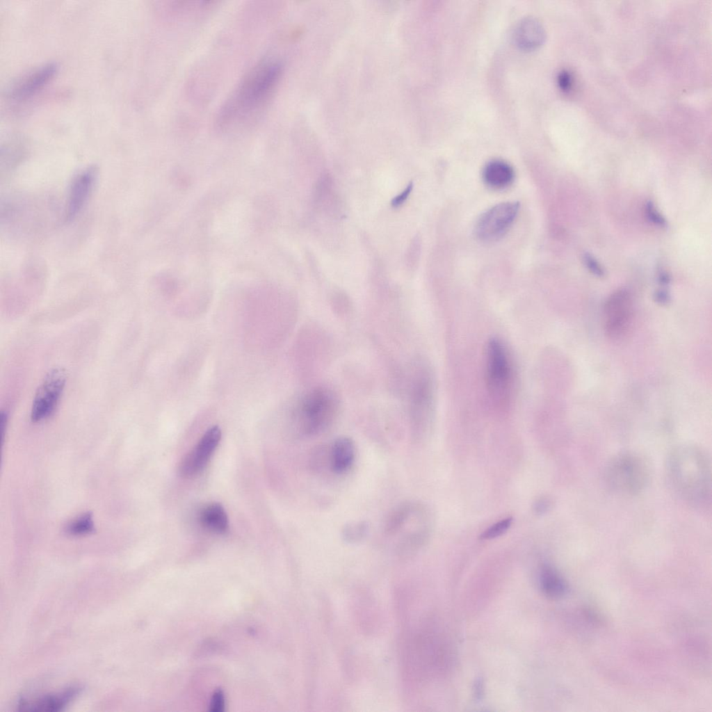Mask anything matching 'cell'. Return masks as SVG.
<instances>
[{"label": "cell", "mask_w": 712, "mask_h": 712, "mask_svg": "<svg viewBox=\"0 0 712 712\" xmlns=\"http://www.w3.org/2000/svg\"><path fill=\"white\" fill-rule=\"evenodd\" d=\"M281 65L265 60L254 66L238 85L220 108L216 124L220 130L243 125L264 109L280 77Z\"/></svg>", "instance_id": "cell-1"}, {"label": "cell", "mask_w": 712, "mask_h": 712, "mask_svg": "<svg viewBox=\"0 0 712 712\" xmlns=\"http://www.w3.org/2000/svg\"><path fill=\"white\" fill-rule=\"evenodd\" d=\"M665 475L674 494L686 503L697 508L710 504L711 461L700 446L682 444L672 448L666 459Z\"/></svg>", "instance_id": "cell-2"}, {"label": "cell", "mask_w": 712, "mask_h": 712, "mask_svg": "<svg viewBox=\"0 0 712 712\" xmlns=\"http://www.w3.org/2000/svg\"><path fill=\"white\" fill-rule=\"evenodd\" d=\"M432 519L429 509L419 502H406L393 510L386 519L384 531L401 555L412 553L429 539Z\"/></svg>", "instance_id": "cell-3"}, {"label": "cell", "mask_w": 712, "mask_h": 712, "mask_svg": "<svg viewBox=\"0 0 712 712\" xmlns=\"http://www.w3.org/2000/svg\"><path fill=\"white\" fill-rule=\"evenodd\" d=\"M606 485L612 490L624 495H636L648 485L651 469L644 456L633 451H623L614 455L604 470Z\"/></svg>", "instance_id": "cell-4"}, {"label": "cell", "mask_w": 712, "mask_h": 712, "mask_svg": "<svg viewBox=\"0 0 712 712\" xmlns=\"http://www.w3.org/2000/svg\"><path fill=\"white\" fill-rule=\"evenodd\" d=\"M436 385L430 365L420 361L415 366L410 387V412L413 432L423 437L430 430L435 414Z\"/></svg>", "instance_id": "cell-5"}, {"label": "cell", "mask_w": 712, "mask_h": 712, "mask_svg": "<svg viewBox=\"0 0 712 712\" xmlns=\"http://www.w3.org/2000/svg\"><path fill=\"white\" fill-rule=\"evenodd\" d=\"M485 383L492 403L499 408L508 406L513 387L512 365L507 347L496 337L486 346Z\"/></svg>", "instance_id": "cell-6"}, {"label": "cell", "mask_w": 712, "mask_h": 712, "mask_svg": "<svg viewBox=\"0 0 712 712\" xmlns=\"http://www.w3.org/2000/svg\"><path fill=\"white\" fill-rule=\"evenodd\" d=\"M338 409L334 392L317 387L305 395L295 412V423L299 432L313 436L323 432L333 421Z\"/></svg>", "instance_id": "cell-7"}, {"label": "cell", "mask_w": 712, "mask_h": 712, "mask_svg": "<svg viewBox=\"0 0 712 712\" xmlns=\"http://www.w3.org/2000/svg\"><path fill=\"white\" fill-rule=\"evenodd\" d=\"M604 330L613 341H621L631 332L634 322V307L631 293L619 289L606 300L604 307Z\"/></svg>", "instance_id": "cell-8"}, {"label": "cell", "mask_w": 712, "mask_h": 712, "mask_svg": "<svg viewBox=\"0 0 712 712\" xmlns=\"http://www.w3.org/2000/svg\"><path fill=\"white\" fill-rule=\"evenodd\" d=\"M66 381V371L61 367L52 368L46 373L33 399L31 410L33 422L47 419L55 412Z\"/></svg>", "instance_id": "cell-9"}, {"label": "cell", "mask_w": 712, "mask_h": 712, "mask_svg": "<svg viewBox=\"0 0 712 712\" xmlns=\"http://www.w3.org/2000/svg\"><path fill=\"white\" fill-rule=\"evenodd\" d=\"M519 202H505L494 205L479 217L474 233L482 242H494L508 231L519 210Z\"/></svg>", "instance_id": "cell-10"}, {"label": "cell", "mask_w": 712, "mask_h": 712, "mask_svg": "<svg viewBox=\"0 0 712 712\" xmlns=\"http://www.w3.org/2000/svg\"><path fill=\"white\" fill-rule=\"evenodd\" d=\"M220 438L221 431L218 426L208 429L181 460L179 467L180 475L189 478L201 472L207 466Z\"/></svg>", "instance_id": "cell-11"}, {"label": "cell", "mask_w": 712, "mask_h": 712, "mask_svg": "<svg viewBox=\"0 0 712 712\" xmlns=\"http://www.w3.org/2000/svg\"><path fill=\"white\" fill-rule=\"evenodd\" d=\"M97 168L89 166L79 172L72 179L67 196L65 219L71 221L81 211L95 186Z\"/></svg>", "instance_id": "cell-12"}, {"label": "cell", "mask_w": 712, "mask_h": 712, "mask_svg": "<svg viewBox=\"0 0 712 712\" xmlns=\"http://www.w3.org/2000/svg\"><path fill=\"white\" fill-rule=\"evenodd\" d=\"M81 688L69 687L60 692L44 695L32 700L22 699L18 702L19 711L31 712H54L65 708L79 695Z\"/></svg>", "instance_id": "cell-13"}, {"label": "cell", "mask_w": 712, "mask_h": 712, "mask_svg": "<svg viewBox=\"0 0 712 712\" xmlns=\"http://www.w3.org/2000/svg\"><path fill=\"white\" fill-rule=\"evenodd\" d=\"M57 70L58 66L55 63H48L39 67L15 83L10 91V97L21 99L32 95L48 83Z\"/></svg>", "instance_id": "cell-14"}, {"label": "cell", "mask_w": 712, "mask_h": 712, "mask_svg": "<svg viewBox=\"0 0 712 712\" xmlns=\"http://www.w3.org/2000/svg\"><path fill=\"white\" fill-rule=\"evenodd\" d=\"M355 455V445L350 438H337L332 444L329 452L331 470L337 474L346 473L353 465Z\"/></svg>", "instance_id": "cell-15"}, {"label": "cell", "mask_w": 712, "mask_h": 712, "mask_svg": "<svg viewBox=\"0 0 712 712\" xmlns=\"http://www.w3.org/2000/svg\"><path fill=\"white\" fill-rule=\"evenodd\" d=\"M515 176L513 168L501 159H493L487 162L482 172L483 182L493 190L508 188L514 181Z\"/></svg>", "instance_id": "cell-16"}, {"label": "cell", "mask_w": 712, "mask_h": 712, "mask_svg": "<svg viewBox=\"0 0 712 712\" xmlns=\"http://www.w3.org/2000/svg\"><path fill=\"white\" fill-rule=\"evenodd\" d=\"M545 35L541 24L533 18H526L515 28L514 40L517 45L525 50H532L540 46Z\"/></svg>", "instance_id": "cell-17"}, {"label": "cell", "mask_w": 712, "mask_h": 712, "mask_svg": "<svg viewBox=\"0 0 712 712\" xmlns=\"http://www.w3.org/2000/svg\"><path fill=\"white\" fill-rule=\"evenodd\" d=\"M198 520L202 528L213 533L224 534L229 528L227 513L218 503L204 506L199 513Z\"/></svg>", "instance_id": "cell-18"}, {"label": "cell", "mask_w": 712, "mask_h": 712, "mask_svg": "<svg viewBox=\"0 0 712 712\" xmlns=\"http://www.w3.org/2000/svg\"><path fill=\"white\" fill-rule=\"evenodd\" d=\"M540 585L544 594L560 598L566 594L567 587L564 579L552 567H544L540 574Z\"/></svg>", "instance_id": "cell-19"}, {"label": "cell", "mask_w": 712, "mask_h": 712, "mask_svg": "<svg viewBox=\"0 0 712 712\" xmlns=\"http://www.w3.org/2000/svg\"><path fill=\"white\" fill-rule=\"evenodd\" d=\"M65 532L72 536H81L90 534L95 531L92 515L86 512L71 521L65 529Z\"/></svg>", "instance_id": "cell-20"}, {"label": "cell", "mask_w": 712, "mask_h": 712, "mask_svg": "<svg viewBox=\"0 0 712 712\" xmlns=\"http://www.w3.org/2000/svg\"><path fill=\"white\" fill-rule=\"evenodd\" d=\"M369 526L366 521L352 522L346 525L343 529V537L348 542H357L363 540L367 535Z\"/></svg>", "instance_id": "cell-21"}, {"label": "cell", "mask_w": 712, "mask_h": 712, "mask_svg": "<svg viewBox=\"0 0 712 712\" xmlns=\"http://www.w3.org/2000/svg\"><path fill=\"white\" fill-rule=\"evenodd\" d=\"M512 522L511 517H507L496 522L483 531L480 535V539L492 540L503 535L510 528Z\"/></svg>", "instance_id": "cell-22"}, {"label": "cell", "mask_w": 712, "mask_h": 712, "mask_svg": "<svg viewBox=\"0 0 712 712\" xmlns=\"http://www.w3.org/2000/svg\"><path fill=\"white\" fill-rule=\"evenodd\" d=\"M645 214L647 219L655 225L661 227L666 226V221L656 209L654 204L649 201L645 205Z\"/></svg>", "instance_id": "cell-23"}, {"label": "cell", "mask_w": 712, "mask_h": 712, "mask_svg": "<svg viewBox=\"0 0 712 712\" xmlns=\"http://www.w3.org/2000/svg\"><path fill=\"white\" fill-rule=\"evenodd\" d=\"M583 260L587 268L594 275L602 277L604 275V269L599 263L590 254L586 253L583 256Z\"/></svg>", "instance_id": "cell-24"}, {"label": "cell", "mask_w": 712, "mask_h": 712, "mask_svg": "<svg viewBox=\"0 0 712 712\" xmlns=\"http://www.w3.org/2000/svg\"><path fill=\"white\" fill-rule=\"evenodd\" d=\"M552 501L549 498L541 497L535 501L533 510L537 515H544L551 508Z\"/></svg>", "instance_id": "cell-25"}, {"label": "cell", "mask_w": 712, "mask_h": 712, "mask_svg": "<svg viewBox=\"0 0 712 712\" xmlns=\"http://www.w3.org/2000/svg\"><path fill=\"white\" fill-rule=\"evenodd\" d=\"M413 188V183L411 181L404 191L391 200V206L394 208L401 206L409 197Z\"/></svg>", "instance_id": "cell-26"}, {"label": "cell", "mask_w": 712, "mask_h": 712, "mask_svg": "<svg viewBox=\"0 0 712 712\" xmlns=\"http://www.w3.org/2000/svg\"><path fill=\"white\" fill-rule=\"evenodd\" d=\"M211 710L213 711H220L224 707V697L221 691L216 692L211 699Z\"/></svg>", "instance_id": "cell-27"}, {"label": "cell", "mask_w": 712, "mask_h": 712, "mask_svg": "<svg viewBox=\"0 0 712 712\" xmlns=\"http://www.w3.org/2000/svg\"><path fill=\"white\" fill-rule=\"evenodd\" d=\"M558 82L561 89L567 90L572 84L571 76L567 72H561L558 75Z\"/></svg>", "instance_id": "cell-28"}, {"label": "cell", "mask_w": 712, "mask_h": 712, "mask_svg": "<svg viewBox=\"0 0 712 712\" xmlns=\"http://www.w3.org/2000/svg\"><path fill=\"white\" fill-rule=\"evenodd\" d=\"M655 297L656 300L661 304L667 303L669 300L668 293L663 291H658L656 292Z\"/></svg>", "instance_id": "cell-29"}]
</instances>
